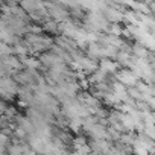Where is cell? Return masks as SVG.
<instances>
[{"instance_id":"8992f818","label":"cell","mask_w":155,"mask_h":155,"mask_svg":"<svg viewBox=\"0 0 155 155\" xmlns=\"http://www.w3.org/2000/svg\"><path fill=\"white\" fill-rule=\"evenodd\" d=\"M88 144H90V143H88V140H87L85 135H82V134L74 135V138H73V149H74V152L81 150L82 147H85V146H88Z\"/></svg>"},{"instance_id":"277c9868","label":"cell","mask_w":155,"mask_h":155,"mask_svg":"<svg viewBox=\"0 0 155 155\" xmlns=\"http://www.w3.org/2000/svg\"><path fill=\"white\" fill-rule=\"evenodd\" d=\"M132 55H134L135 58H138V59H149L150 50H149L147 47L141 46L140 43H135V44L132 46Z\"/></svg>"},{"instance_id":"5b68a950","label":"cell","mask_w":155,"mask_h":155,"mask_svg":"<svg viewBox=\"0 0 155 155\" xmlns=\"http://www.w3.org/2000/svg\"><path fill=\"white\" fill-rule=\"evenodd\" d=\"M41 26L44 29V34H47V35H56L59 32V23L55 21V20H52V18L47 20V21H44Z\"/></svg>"},{"instance_id":"52a82bcc","label":"cell","mask_w":155,"mask_h":155,"mask_svg":"<svg viewBox=\"0 0 155 155\" xmlns=\"http://www.w3.org/2000/svg\"><path fill=\"white\" fill-rule=\"evenodd\" d=\"M123 31H125V28L122 26V23H111L108 31H107V35H111V37H116V38H122Z\"/></svg>"},{"instance_id":"ba28073f","label":"cell","mask_w":155,"mask_h":155,"mask_svg":"<svg viewBox=\"0 0 155 155\" xmlns=\"http://www.w3.org/2000/svg\"><path fill=\"white\" fill-rule=\"evenodd\" d=\"M149 6H150V12H152V14H153V17H155V2L149 3Z\"/></svg>"},{"instance_id":"3957f363","label":"cell","mask_w":155,"mask_h":155,"mask_svg":"<svg viewBox=\"0 0 155 155\" xmlns=\"http://www.w3.org/2000/svg\"><path fill=\"white\" fill-rule=\"evenodd\" d=\"M87 56H90L94 61L104 59V46L101 43H91L87 47Z\"/></svg>"},{"instance_id":"6da1fadb","label":"cell","mask_w":155,"mask_h":155,"mask_svg":"<svg viewBox=\"0 0 155 155\" xmlns=\"http://www.w3.org/2000/svg\"><path fill=\"white\" fill-rule=\"evenodd\" d=\"M116 79H117V82L123 84L128 88L135 87L138 84V81H140L138 78H137V74L132 70H129V68H120L117 71V74H116Z\"/></svg>"},{"instance_id":"7a4b0ae2","label":"cell","mask_w":155,"mask_h":155,"mask_svg":"<svg viewBox=\"0 0 155 155\" xmlns=\"http://www.w3.org/2000/svg\"><path fill=\"white\" fill-rule=\"evenodd\" d=\"M99 70H102L105 74L108 76H116L117 71L120 70V64L117 61H113V59H108V58H104L99 61Z\"/></svg>"}]
</instances>
